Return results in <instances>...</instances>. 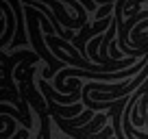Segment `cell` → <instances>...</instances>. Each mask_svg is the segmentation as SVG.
I'll return each instance as SVG.
<instances>
[{"label": "cell", "mask_w": 148, "mask_h": 139, "mask_svg": "<svg viewBox=\"0 0 148 139\" xmlns=\"http://www.w3.org/2000/svg\"><path fill=\"white\" fill-rule=\"evenodd\" d=\"M0 7H2V11H5V18H7V33L0 37V50H7V48L11 46V42L15 39V33H13V31H18V28H15V24H18V18H15L13 9H11L7 2H2V0H0Z\"/></svg>", "instance_id": "cell-1"}, {"label": "cell", "mask_w": 148, "mask_h": 139, "mask_svg": "<svg viewBox=\"0 0 148 139\" xmlns=\"http://www.w3.org/2000/svg\"><path fill=\"white\" fill-rule=\"evenodd\" d=\"M2 122H5V133L0 135V139H11V135H13V130H15V122H13V117H2Z\"/></svg>", "instance_id": "cell-2"}, {"label": "cell", "mask_w": 148, "mask_h": 139, "mask_svg": "<svg viewBox=\"0 0 148 139\" xmlns=\"http://www.w3.org/2000/svg\"><path fill=\"white\" fill-rule=\"evenodd\" d=\"M81 2H83V7L89 11V13H94V11H96V0H81ZM96 13H98V11H96Z\"/></svg>", "instance_id": "cell-3"}]
</instances>
